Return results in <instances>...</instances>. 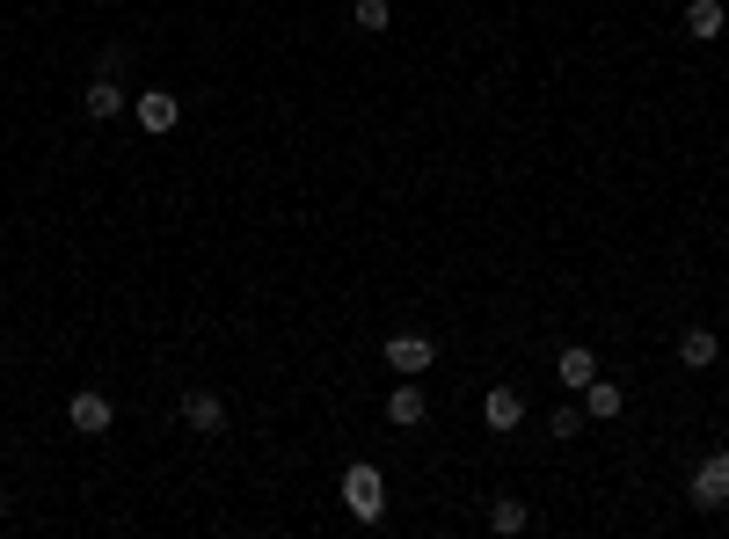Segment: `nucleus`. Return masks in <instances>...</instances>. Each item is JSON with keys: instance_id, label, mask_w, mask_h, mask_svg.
<instances>
[{"instance_id": "nucleus-6", "label": "nucleus", "mask_w": 729, "mask_h": 539, "mask_svg": "<svg viewBox=\"0 0 729 539\" xmlns=\"http://www.w3.org/2000/svg\"><path fill=\"white\" fill-rule=\"evenodd\" d=\"M81 110L95 124H110V117H124V81L117 73H103V81H88V95H81Z\"/></svg>"}, {"instance_id": "nucleus-15", "label": "nucleus", "mask_w": 729, "mask_h": 539, "mask_svg": "<svg viewBox=\"0 0 729 539\" xmlns=\"http://www.w3.org/2000/svg\"><path fill=\"white\" fill-rule=\"evenodd\" d=\"M547 437H584V401H562L547 416Z\"/></svg>"}, {"instance_id": "nucleus-9", "label": "nucleus", "mask_w": 729, "mask_h": 539, "mask_svg": "<svg viewBox=\"0 0 729 539\" xmlns=\"http://www.w3.org/2000/svg\"><path fill=\"white\" fill-rule=\"evenodd\" d=\"M576 401H584V423H613V416H620V408H627V394H620V386H613V380H591V386H584V394H576Z\"/></svg>"}, {"instance_id": "nucleus-10", "label": "nucleus", "mask_w": 729, "mask_h": 539, "mask_svg": "<svg viewBox=\"0 0 729 539\" xmlns=\"http://www.w3.org/2000/svg\"><path fill=\"white\" fill-rule=\"evenodd\" d=\"M482 416H489V431H518V423H525V401H518V386H489Z\"/></svg>"}, {"instance_id": "nucleus-2", "label": "nucleus", "mask_w": 729, "mask_h": 539, "mask_svg": "<svg viewBox=\"0 0 729 539\" xmlns=\"http://www.w3.org/2000/svg\"><path fill=\"white\" fill-rule=\"evenodd\" d=\"M686 496H694V510H722L729 504V453H708L694 467V481H686Z\"/></svg>"}, {"instance_id": "nucleus-5", "label": "nucleus", "mask_w": 729, "mask_h": 539, "mask_svg": "<svg viewBox=\"0 0 729 539\" xmlns=\"http://www.w3.org/2000/svg\"><path fill=\"white\" fill-rule=\"evenodd\" d=\"M132 117H140V132H154V139H168L175 117H183V103H175L168 87H146L140 103H132Z\"/></svg>"}, {"instance_id": "nucleus-8", "label": "nucleus", "mask_w": 729, "mask_h": 539, "mask_svg": "<svg viewBox=\"0 0 729 539\" xmlns=\"http://www.w3.org/2000/svg\"><path fill=\"white\" fill-rule=\"evenodd\" d=\"M387 423H394V431H417L423 423V380H401L394 394H387Z\"/></svg>"}, {"instance_id": "nucleus-14", "label": "nucleus", "mask_w": 729, "mask_h": 539, "mask_svg": "<svg viewBox=\"0 0 729 539\" xmlns=\"http://www.w3.org/2000/svg\"><path fill=\"white\" fill-rule=\"evenodd\" d=\"M525 525H533V510L518 504V496H496V504H489V532H504V539H518Z\"/></svg>"}, {"instance_id": "nucleus-1", "label": "nucleus", "mask_w": 729, "mask_h": 539, "mask_svg": "<svg viewBox=\"0 0 729 539\" xmlns=\"http://www.w3.org/2000/svg\"><path fill=\"white\" fill-rule=\"evenodd\" d=\"M343 510L358 525H380L387 518V481H380L372 459H350V467H343Z\"/></svg>"}, {"instance_id": "nucleus-16", "label": "nucleus", "mask_w": 729, "mask_h": 539, "mask_svg": "<svg viewBox=\"0 0 729 539\" xmlns=\"http://www.w3.org/2000/svg\"><path fill=\"white\" fill-rule=\"evenodd\" d=\"M350 22H358L364 37H380L387 22H394V8H387V0H358V15H350Z\"/></svg>"}, {"instance_id": "nucleus-12", "label": "nucleus", "mask_w": 729, "mask_h": 539, "mask_svg": "<svg viewBox=\"0 0 729 539\" xmlns=\"http://www.w3.org/2000/svg\"><path fill=\"white\" fill-rule=\"evenodd\" d=\"M715 357H722V343H715V329H686V335H678V365L708 372Z\"/></svg>"}, {"instance_id": "nucleus-11", "label": "nucleus", "mask_w": 729, "mask_h": 539, "mask_svg": "<svg viewBox=\"0 0 729 539\" xmlns=\"http://www.w3.org/2000/svg\"><path fill=\"white\" fill-rule=\"evenodd\" d=\"M555 380L569 386V394H584V386L598 380V357H591L584 343H576V350H562V357H555Z\"/></svg>"}, {"instance_id": "nucleus-7", "label": "nucleus", "mask_w": 729, "mask_h": 539, "mask_svg": "<svg viewBox=\"0 0 729 539\" xmlns=\"http://www.w3.org/2000/svg\"><path fill=\"white\" fill-rule=\"evenodd\" d=\"M183 423H191L197 437H219V431H226V408H219V394H205V386H197V394H183Z\"/></svg>"}, {"instance_id": "nucleus-4", "label": "nucleus", "mask_w": 729, "mask_h": 539, "mask_svg": "<svg viewBox=\"0 0 729 539\" xmlns=\"http://www.w3.org/2000/svg\"><path fill=\"white\" fill-rule=\"evenodd\" d=\"M66 423H73L81 437H103L110 423H117V408H110V394H95V386H81V394L66 401Z\"/></svg>"}, {"instance_id": "nucleus-3", "label": "nucleus", "mask_w": 729, "mask_h": 539, "mask_svg": "<svg viewBox=\"0 0 729 539\" xmlns=\"http://www.w3.org/2000/svg\"><path fill=\"white\" fill-rule=\"evenodd\" d=\"M387 365H394L401 380H423V372L438 365V343L431 335H387Z\"/></svg>"}, {"instance_id": "nucleus-13", "label": "nucleus", "mask_w": 729, "mask_h": 539, "mask_svg": "<svg viewBox=\"0 0 729 539\" xmlns=\"http://www.w3.org/2000/svg\"><path fill=\"white\" fill-rule=\"evenodd\" d=\"M722 30H729L722 0H694V8H686V37H700V44H715Z\"/></svg>"}, {"instance_id": "nucleus-17", "label": "nucleus", "mask_w": 729, "mask_h": 539, "mask_svg": "<svg viewBox=\"0 0 729 539\" xmlns=\"http://www.w3.org/2000/svg\"><path fill=\"white\" fill-rule=\"evenodd\" d=\"M0 518H8V496H0Z\"/></svg>"}]
</instances>
